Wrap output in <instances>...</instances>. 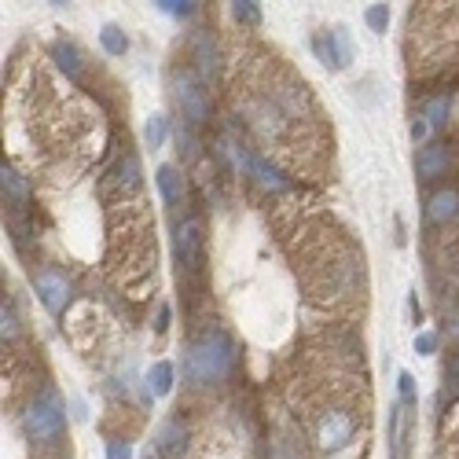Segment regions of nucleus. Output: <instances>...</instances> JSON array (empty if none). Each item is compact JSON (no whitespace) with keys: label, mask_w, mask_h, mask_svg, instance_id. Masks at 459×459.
Here are the masks:
<instances>
[{"label":"nucleus","mask_w":459,"mask_h":459,"mask_svg":"<svg viewBox=\"0 0 459 459\" xmlns=\"http://www.w3.org/2000/svg\"><path fill=\"white\" fill-rule=\"evenodd\" d=\"M239 353H235V342L221 327H206L199 339H192L188 353H184V372H188V382L192 386H213L232 375Z\"/></svg>","instance_id":"nucleus-1"},{"label":"nucleus","mask_w":459,"mask_h":459,"mask_svg":"<svg viewBox=\"0 0 459 459\" xmlns=\"http://www.w3.org/2000/svg\"><path fill=\"white\" fill-rule=\"evenodd\" d=\"M364 426V412L357 415L353 405H324L313 419V445L316 452H342L357 441Z\"/></svg>","instance_id":"nucleus-2"},{"label":"nucleus","mask_w":459,"mask_h":459,"mask_svg":"<svg viewBox=\"0 0 459 459\" xmlns=\"http://www.w3.org/2000/svg\"><path fill=\"white\" fill-rule=\"evenodd\" d=\"M63 426H67V412H63L59 393L52 389H41L22 412V430L29 441H59L63 438Z\"/></svg>","instance_id":"nucleus-3"},{"label":"nucleus","mask_w":459,"mask_h":459,"mask_svg":"<svg viewBox=\"0 0 459 459\" xmlns=\"http://www.w3.org/2000/svg\"><path fill=\"white\" fill-rule=\"evenodd\" d=\"M206 81H195V78H176L173 81V100L184 114V121H188L192 129L206 126L209 121V96H206Z\"/></svg>","instance_id":"nucleus-4"},{"label":"nucleus","mask_w":459,"mask_h":459,"mask_svg":"<svg viewBox=\"0 0 459 459\" xmlns=\"http://www.w3.org/2000/svg\"><path fill=\"white\" fill-rule=\"evenodd\" d=\"M173 250H176V261L184 268H199L202 265V254H206V235H202V221L199 217H184L176 221L173 228Z\"/></svg>","instance_id":"nucleus-5"},{"label":"nucleus","mask_w":459,"mask_h":459,"mask_svg":"<svg viewBox=\"0 0 459 459\" xmlns=\"http://www.w3.org/2000/svg\"><path fill=\"white\" fill-rule=\"evenodd\" d=\"M313 52L320 55V63L331 70H346L353 63V37L346 26H331L313 41Z\"/></svg>","instance_id":"nucleus-6"},{"label":"nucleus","mask_w":459,"mask_h":459,"mask_svg":"<svg viewBox=\"0 0 459 459\" xmlns=\"http://www.w3.org/2000/svg\"><path fill=\"white\" fill-rule=\"evenodd\" d=\"M34 283H37V294L45 301V309L52 316H59L67 309V301H70V280H67V272H59V268H41L34 275Z\"/></svg>","instance_id":"nucleus-7"},{"label":"nucleus","mask_w":459,"mask_h":459,"mask_svg":"<svg viewBox=\"0 0 459 459\" xmlns=\"http://www.w3.org/2000/svg\"><path fill=\"white\" fill-rule=\"evenodd\" d=\"M455 166V151L441 140L434 143H422V151L415 155V173L419 180H438V176H448V169Z\"/></svg>","instance_id":"nucleus-8"},{"label":"nucleus","mask_w":459,"mask_h":459,"mask_svg":"<svg viewBox=\"0 0 459 459\" xmlns=\"http://www.w3.org/2000/svg\"><path fill=\"white\" fill-rule=\"evenodd\" d=\"M111 176V184L121 192V195H136L140 192V184H143V169H140V159L133 155V151H126L118 162H114V169L107 173Z\"/></svg>","instance_id":"nucleus-9"},{"label":"nucleus","mask_w":459,"mask_h":459,"mask_svg":"<svg viewBox=\"0 0 459 459\" xmlns=\"http://www.w3.org/2000/svg\"><path fill=\"white\" fill-rule=\"evenodd\" d=\"M426 217L434 225H455L459 221V188H438L426 202Z\"/></svg>","instance_id":"nucleus-10"},{"label":"nucleus","mask_w":459,"mask_h":459,"mask_svg":"<svg viewBox=\"0 0 459 459\" xmlns=\"http://www.w3.org/2000/svg\"><path fill=\"white\" fill-rule=\"evenodd\" d=\"M159 452L166 459H184V452H188V426H184L180 419H166L159 426Z\"/></svg>","instance_id":"nucleus-11"},{"label":"nucleus","mask_w":459,"mask_h":459,"mask_svg":"<svg viewBox=\"0 0 459 459\" xmlns=\"http://www.w3.org/2000/svg\"><path fill=\"white\" fill-rule=\"evenodd\" d=\"M192 59H195V70H199V81H213L217 78V48H213V37L209 34H199L195 45H192Z\"/></svg>","instance_id":"nucleus-12"},{"label":"nucleus","mask_w":459,"mask_h":459,"mask_svg":"<svg viewBox=\"0 0 459 459\" xmlns=\"http://www.w3.org/2000/svg\"><path fill=\"white\" fill-rule=\"evenodd\" d=\"M247 176H254L261 188H268V192H287L291 188V180L275 169L268 159H261V155H250V169H247Z\"/></svg>","instance_id":"nucleus-13"},{"label":"nucleus","mask_w":459,"mask_h":459,"mask_svg":"<svg viewBox=\"0 0 459 459\" xmlns=\"http://www.w3.org/2000/svg\"><path fill=\"white\" fill-rule=\"evenodd\" d=\"M52 59H55V67L63 70L70 81H81V78H85V59H81V52H78V45H70V41H55Z\"/></svg>","instance_id":"nucleus-14"},{"label":"nucleus","mask_w":459,"mask_h":459,"mask_svg":"<svg viewBox=\"0 0 459 459\" xmlns=\"http://www.w3.org/2000/svg\"><path fill=\"white\" fill-rule=\"evenodd\" d=\"M155 180H159V192H162L166 206H180L184 195H188V180H184V173L176 166H162Z\"/></svg>","instance_id":"nucleus-15"},{"label":"nucleus","mask_w":459,"mask_h":459,"mask_svg":"<svg viewBox=\"0 0 459 459\" xmlns=\"http://www.w3.org/2000/svg\"><path fill=\"white\" fill-rule=\"evenodd\" d=\"M0 188H4V202H12L15 209H22L26 202H29V184L4 162L0 166Z\"/></svg>","instance_id":"nucleus-16"},{"label":"nucleus","mask_w":459,"mask_h":459,"mask_svg":"<svg viewBox=\"0 0 459 459\" xmlns=\"http://www.w3.org/2000/svg\"><path fill=\"white\" fill-rule=\"evenodd\" d=\"M147 393L151 397H169L173 393V364L169 360H159L147 372Z\"/></svg>","instance_id":"nucleus-17"},{"label":"nucleus","mask_w":459,"mask_h":459,"mask_svg":"<svg viewBox=\"0 0 459 459\" xmlns=\"http://www.w3.org/2000/svg\"><path fill=\"white\" fill-rule=\"evenodd\" d=\"M100 45H103V52H107V55H126V52H129V37H126V29L114 26V22H107V26L100 29Z\"/></svg>","instance_id":"nucleus-18"},{"label":"nucleus","mask_w":459,"mask_h":459,"mask_svg":"<svg viewBox=\"0 0 459 459\" xmlns=\"http://www.w3.org/2000/svg\"><path fill=\"white\" fill-rule=\"evenodd\" d=\"M448 111H452L448 96H430L422 103V118L430 121V129H445L448 126Z\"/></svg>","instance_id":"nucleus-19"},{"label":"nucleus","mask_w":459,"mask_h":459,"mask_svg":"<svg viewBox=\"0 0 459 459\" xmlns=\"http://www.w3.org/2000/svg\"><path fill=\"white\" fill-rule=\"evenodd\" d=\"M232 15H235L239 26H247V29L261 26V4L258 0H232Z\"/></svg>","instance_id":"nucleus-20"},{"label":"nucleus","mask_w":459,"mask_h":459,"mask_svg":"<svg viewBox=\"0 0 459 459\" xmlns=\"http://www.w3.org/2000/svg\"><path fill=\"white\" fill-rule=\"evenodd\" d=\"M166 136H169V118L166 114H151L147 118V126H143V140H147V147H162L166 143Z\"/></svg>","instance_id":"nucleus-21"},{"label":"nucleus","mask_w":459,"mask_h":459,"mask_svg":"<svg viewBox=\"0 0 459 459\" xmlns=\"http://www.w3.org/2000/svg\"><path fill=\"white\" fill-rule=\"evenodd\" d=\"M19 313H15V301L4 298V305H0V334H4V342H15L19 339Z\"/></svg>","instance_id":"nucleus-22"},{"label":"nucleus","mask_w":459,"mask_h":459,"mask_svg":"<svg viewBox=\"0 0 459 459\" xmlns=\"http://www.w3.org/2000/svg\"><path fill=\"white\" fill-rule=\"evenodd\" d=\"M364 19H367V29H375V34H386V29H389V4H372Z\"/></svg>","instance_id":"nucleus-23"},{"label":"nucleus","mask_w":459,"mask_h":459,"mask_svg":"<svg viewBox=\"0 0 459 459\" xmlns=\"http://www.w3.org/2000/svg\"><path fill=\"white\" fill-rule=\"evenodd\" d=\"M155 4L173 19H188L195 12V0H155Z\"/></svg>","instance_id":"nucleus-24"},{"label":"nucleus","mask_w":459,"mask_h":459,"mask_svg":"<svg viewBox=\"0 0 459 459\" xmlns=\"http://www.w3.org/2000/svg\"><path fill=\"white\" fill-rule=\"evenodd\" d=\"M107 459H133V445L126 438H111L107 441Z\"/></svg>","instance_id":"nucleus-25"},{"label":"nucleus","mask_w":459,"mask_h":459,"mask_svg":"<svg viewBox=\"0 0 459 459\" xmlns=\"http://www.w3.org/2000/svg\"><path fill=\"white\" fill-rule=\"evenodd\" d=\"M415 353H419V357H430V353H438V334H434V331H422V334H415Z\"/></svg>","instance_id":"nucleus-26"},{"label":"nucleus","mask_w":459,"mask_h":459,"mask_svg":"<svg viewBox=\"0 0 459 459\" xmlns=\"http://www.w3.org/2000/svg\"><path fill=\"white\" fill-rule=\"evenodd\" d=\"M397 389H401V401H405V405L415 401V379H412L408 372H401V379H397Z\"/></svg>","instance_id":"nucleus-27"},{"label":"nucleus","mask_w":459,"mask_h":459,"mask_svg":"<svg viewBox=\"0 0 459 459\" xmlns=\"http://www.w3.org/2000/svg\"><path fill=\"white\" fill-rule=\"evenodd\" d=\"M430 133H434V129H430V121H426V118L419 114V118H415V126H412V140L422 147V143H426V136H430Z\"/></svg>","instance_id":"nucleus-28"},{"label":"nucleus","mask_w":459,"mask_h":459,"mask_svg":"<svg viewBox=\"0 0 459 459\" xmlns=\"http://www.w3.org/2000/svg\"><path fill=\"white\" fill-rule=\"evenodd\" d=\"M448 379H452L455 386H459V353H455V357L448 360Z\"/></svg>","instance_id":"nucleus-29"},{"label":"nucleus","mask_w":459,"mask_h":459,"mask_svg":"<svg viewBox=\"0 0 459 459\" xmlns=\"http://www.w3.org/2000/svg\"><path fill=\"white\" fill-rule=\"evenodd\" d=\"M169 327V305H162L159 309V324H155V331H166Z\"/></svg>","instance_id":"nucleus-30"},{"label":"nucleus","mask_w":459,"mask_h":459,"mask_svg":"<svg viewBox=\"0 0 459 459\" xmlns=\"http://www.w3.org/2000/svg\"><path fill=\"white\" fill-rule=\"evenodd\" d=\"M452 334H455V339H459V313L452 316Z\"/></svg>","instance_id":"nucleus-31"},{"label":"nucleus","mask_w":459,"mask_h":459,"mask_svg":"<svg viewBox=\"0 0 459 459\" xmlns=\"http://www.w3.org/2000/svg\"><path fill=\"white\" fill-rule=\"evenodd\" d=\"M52 4H70V0H52Z\"/></svg>","instance_id":"nucleus-32"}]
</instances>
